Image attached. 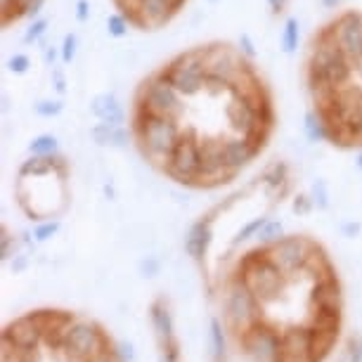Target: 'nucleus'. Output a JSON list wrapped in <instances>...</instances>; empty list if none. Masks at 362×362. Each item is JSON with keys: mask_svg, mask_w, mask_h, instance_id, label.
<instances>
[{"mask_svg": "<svg viewBox=\"0 0 362 362\" xmlns=\"http://www.w3.org/2000/svg\"><path fill=\"white\" fill-rule=\"evenodd\" d=\"M216 298L249 362H325L344 325V286L329 251L300 232H272L230 263Z\"/></svg>", "mask_w": 362, "mask_h": 362, "instance_id": "obj_2", "label": "nucleus"}, {"mask_svg": "<svg viewBox=\"0 0 362 362\" xmlns=\"http://www.w3.org/2000/svg\"><path fill=\"white\" fill-rule=\"evenodd\" d=\"M337 362H362V341L360 339L348 341V346L341 351Z\"/></svg>", "mask_w": 362, "mask_h": 362, "instance_id": "obj_9", "label": "nucleus"}, {"mask_svg": "<svg viewBox=\"0 0 362 362\" xmlns=\"http://www.w3.org/2000/svg\"><path fill=\"white\" fill-rule=\"evenodd\" d=\"M0 348V362H124L98 320L59 308L12 320Z\"/></svg>", "mask_w": 362, "mask_h": 362, "instance_id": "obj_5", "label": "nucleus"}, {"mask_svg": "<svg viewBox=\"0 0 362 362\" xmlns=\"http://www.w3.org/2000/svg\"><path fill=\"white\" fill-rule=\"evenodd\" d=\"M322 3L327 5V8H334V5H341L344 0H322Z\"/></svg>", "mask_w": 362, "mask_h": 362, "instance_id": "obj_11", "label": "nucleus"}, {"mask_svg": "<svg viewBox=\"0 0 362 362\" xmlns=\"http://www.w3.org/2000/svg\"><path fill=\"white\" fill-rule=\"evenodd\" d=\"M300 81L317 138L362 152V8L339 10L310 33Z\"/></svg>", "mask_w": 362, "mask_h": 362, "instance_id": "obj_3", "label": "nucleus"}, {"mask_svg": "<svg viewBox=\"0 0 362 362\" xmlns=\"http://www.w3.org/2000/svg\"><path fill=\"white\" fill-rule=\"evenodd\" d=\"M289 3H291V0H268L270 12H272L275 17H282L284 12H286V8H289Z\"/></svg>", "mask_w": 362, "mask_h": 362, "instance_id": "obj_10", "label": "nucleus"}, {"mask_svg": "<svg viewBox=\"0 0 362 362\" xmlns=\"http://www.w3.org/2000/svg\"><path fill=\"white\" fill-rule=\"evenodd\" d=\"M45 5V0H0V26L5 31L29 22Z\"/></svg>", "mask_w": 362, "mask_h": 362, "instance_id": "obj_8", "label": "nucleus"}, {"mask_svg": "<svg viewBox=\"0 0 362 362\" xmlns=\"http://www.w3.org/2000/svg\"><path fill=\"white\" fill-rule=\"evenodd\" d=\"M15 197L29 221H52L69 209L71 166L57 152L29 156L17 170Z\"/></svg>", "mask_w": 362, "mask_h": 362, "instance_id": "obj_6", "label": "nucleus"}, {"mask_svg": "<svg viewBox=\"0 0 362 362\" xmlns=\"http://www.w3.org/2000/svg\"><path fill=\"white\" fill-rule=\"evenodd\" d=\"M289 161L275 159L242 182L235 192L214 204L192 225L185 249L194 261L209 296L216 298L230 263L251 237L272 228V216L293 189Z\"/></svg>", "mask_w": 362, "mask_h": 362, "instance_id": "obj_4", "label": "nucleus"}, {"mask_svg": "<svg viewBox=\"0 0 362 362\" xmlns=\"http://www.w3.org/2000/svg\"><path fill=\"white\" fill-rule=\"evenodd\" d=\"M277 100L258 62L232 40L173 52L131 95L128 133L142 161L177 187L232 185L268 152Z\"/></svg>", "mask_w": 362, "mask_h": 362, "instance_id": "obj_1", "label": "nucleus"}, {"mask_svg": "<svg viewBox=\"0 0 362 362\" xmlns=\"http://www.w3.org/2000/svg\"><path fill=\"white\" fill-rule=\"evenodd\" d=\"M116 17L138 33H159L185 12L189 0H109Z\"/></svg>", "mask_w": 362, "mask_h": 362, "instance_id": "obj_7", "label": "nucleus"}]
</instances>
